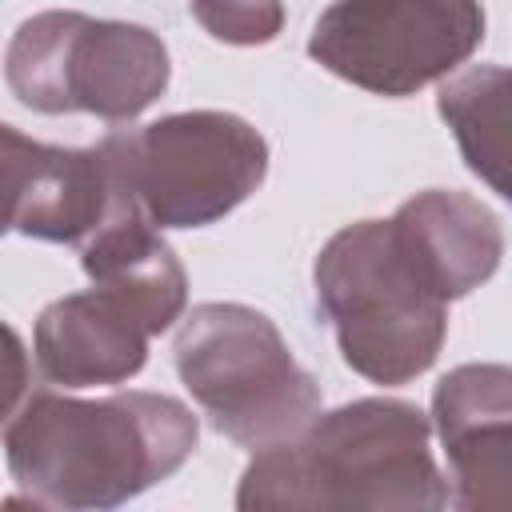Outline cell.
Returning a JSON list of instances; mask_svg holds the SVG:
<instances>
[{"mask_svg": "<svg viewBox=\"0 0 512 512\" xmlns=\"http://www.w3.org/2000/svg\"><path fill=\"white\" fill-rule=\"evenodd\" d=\"M460 508H512V368H460L436 388Z\"/></svg>", "mask_w": 512, "mask_h": 512, "instance_id": "10", "label": "cell"}, {"mask_svg": "<svg viewBox=\"0 0 512 512\" xmlns=\"http://www.w3.org/2000/svg\"><path fill=\"white\" fill-rule=\"evenodd\" d=\"M196 444V420L168 396L76 404L32 396L8 420V464L40 504L108 508L164 480Z\"/></svg>", "mask_w": 512, "mask_h": 512, "instance_id": "1", "label": "cell"}, {"mask_svg": "<svg viewBox=\"0 0 512 512\" xmlns=\"http://www.w3.org/2000/svg\"><path fill=\"white\" fill-rule=\"evenodd\" d=\"M8 80L28 108L132 116L168 80L164 44L148 28L96 24L76 12L28 20L8 52Z\"/></svg>", "mask_w": 512, "mask_h": 512, "instance_id": "6", "label": "cell"}, {"mask_svg": "<svg viewBox=\"0 0 512 512\" xmlns=\"http://www.w3.org/2000/svg\"><path fill=\"white\" fill-rule=\"evenodd\" d=\"M176 368L216 428L240 444L272 448L316 408V388L276 328L236 304H204L176 340Z\"/></svg>", "mask_w": 512, "mask_h": 512, "instance_id": "4", "label": "cell"}, {"mask_svg": "<svg viewBox=\"0 0 512 512\" xmlns=\"http://www.w3.org/2000/svg\"><path fill=\"white\" fill-rule=\"evenodd\" d=\"M428 424L408 404L364 400L320 420L300 444L264 448L240 484V508H388L440 504Z\"/></svg>", "mask_w": 512, "mask_h": 512, "instance_id": "3", "label": "cell"}, {"mask_svg": "<svg viewBox=\"0 0 512 512\" xmlns=\"http://www.w3.org/2000/svg\"><path fill=\"white\" fill-rule=\"evenodd\" d=\"M480 36L476 0H340L316 20L308 52L368 92L408 96L452 72Z\"/></svg>", "mask_w": 512, "mask_h": 512, "instance_id": "7", "label": "cell"}, {"mask_svg": "<svg viewBox=\"0 0 512 512\" xmlns=\"http://www.w3.org/2000/svg\"><path fill=\"white\" fill-rule=\"evenodd\" d=\"M440 116L452 124L468 168L512 200V68H472L444 84Z\"/></svg>", "mask_w": 512, "mask_h": 512, "instance_id": "11", "label": "cell"}, {"mask_svg": "<svg viewBox=\"0 0 512 512\" xmlns=\"http://www.w3.org/2000/svg\"><path fill=\"white\" fill-rule=\"evenodd\" d=\"M152 224L192 228L236 208L264 176V140L236 116L188 112L100 144Z\"/></svg>", "mask_w": 512, "mask_h": 512, "instance_id": "5", "label": "cell"}, {"mask_svg": "<svg viewBox=\"0 0 512 512\" xmlns=\"http://www.w3.org/2000/svg\"><path fill=\"white\" fill-rule=\"evenodd\" d=\"M164 320L128 288L96 280L92 292L56 300L36 328V356L44 376L88 388L116 384L144 364L148 332H160Z\"/></svg>", "mask_w": 512, "mask_h": 512, "instance_id": "8", "label": "cell"}, {"mask_svg": "<svg viewBox=\"0 0 512 512\" xmlns=\"http://www.w3.org/2000/svg\"><path fill=\"white\" fill-rule=\"evenodd\" d=\"M204 28L220 40L252 44L268 40L280 28V4L276 0H192Z\"/></svg>", "mask_w": 512, "mask_h": 512, "instance_id": "12", "label": "cell"}, {"mask_svg": "<svg viewBox=\"0 0 512 512\" xmlns=\"http://www.w3.org/2000/svg\"><path fill=\"white\" fill-rule=\"evenodd\" d=\"M20 152L8 148V228L32 232L44 240H84L100 232L128 188L120 184L104 148L64 152L20 140Z\"/></svg>", "mask_w": 512, "mask_h": 512, "instance_id": "9", "label": "cell"}, {"mask_svg": "<svg viewBox=\"0 0 512 512\" xmlns=\"http://www.w3.org/2000/svg\"><path fill=\"white\" fill-rule=\"evenodd\" d=\"M316 296L344 360L380 384H404L436 360L452 300L400 216L344 228L316 260Z\"/></svg>", "mask_w": 512, "mask_h": 512, "instance_id": "2", "label": "cell"}]
</instances>
